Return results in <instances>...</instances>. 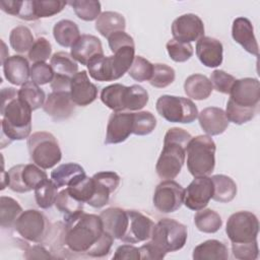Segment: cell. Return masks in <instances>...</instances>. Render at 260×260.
Here are the masks:
<instances>
[{
  "instance_id": "4fadbf2b",
  "label": "cell",
  "mask_w": 260,
  "mask_h": 260,
  "mask_svg": "<svg viewBox=\"0 0 260 260\" xmlns=\"http://www.w3.org/2000/svg\"><path fill=\"white\" fill-rule=\"evenodd\" d=\"M213 195V184L208 176L194 177L184 193L185 206L191 210L198 211L207 206Z\"/></svg>"
},
{
  "instance_id": "836d02e7",
  "label": "cell",
  "mask_w": 260,
  "mask_h": 260,
  "mask_svg": "<svg viewBox=\"0 0 260 260\" xmlns=\"http://www.w3.org/2000/svg\"><path fill=\"white\" fill-rule=\"evenodd\" d=\"M194 223L200 232L213 234L221 228L222 219L216 211L209 208H203L198 210L194 215Z\"/></svg>"
},
{
  "instance_id": "7a4b0ae2",
  "label": "cell",
  "mask_w": 260,
  "mask_h": 260,
  "mask_svg": "<svg viewBox=\"0 0 260 260\" xmlns=\"http://www.w3.org/2000/svg\"><path fill=\"white\" fill-rule=\"evenodd\" d=\"M64 246L76 254L87 255L105 233L101 216L83 211L64 217Z\"/></svg>"
},
{
  "instance_id": "277c9868",
  "label": "cell",
  "mask_w": 260,
  "mask_h": 260,
  "mask_svg": "<svg viewBox=\"0 0 260 260\" xmlns=\"http://www.w3.org/2000/svg\"><path fill=\"white\" fill-rule=\"evenodd\" d=\"M216 146L209 135L192 137L186 148L187 168L193 177L209 176L215 167Z\"/></svg>"
},
{
  "instance_id": "9c48e42d",
  "label": "cell",
  "mask_w": 260,
  "mask_h": 260,
  "mask_svg": "<svg viewBox=\"0 0 260 260\" xmlns=\"http://www.w3.org/2000/svg\"><path fill=\"white\" fill-rule=\"evenodd\" d=\"M225 233L232 243L255 242L259 233L258 218L250 211H237L229 217Z\"/></svg>"
},
{
  "instance_id": "5bb4252c",
  "label": "cell",
  "mask_w": 260,
  "mask_h": 260,
  "mask_svg": "<svg viewBox=\"0 0 260 260\" xmlns=\"http://www.w3.org/2000/svg\"><path fill=\"white\" fill-rule=\"evenodd\" d=\"M174 40L190 44L204 37V24L202 19L193 13H186L177 17L172 23Z\"/></svg>"
},
{
  "instance_id": "4dcf8cb0",
  "label": "cell",
  "mask_w": 260,
  "mask_h": 260,
  "mask_svg": "<svg viewBox=\"0 0 260 260\" xmlns=\"http://www.w3.org/2000/svg\"><path fill=\"white\" fill-rule=\"evenodd\" d=\"M53 36L56 42L64 47H72V45L79 39L80 31L78 25L69 19H62L55 23L53 27Z\"/></svg>"
},
{
  "instance_id": "d6986e66",
  "label": "cell",
  "mask_w": 260,
  "mask_h": 260,
  "mask_svg": "<svg viewBox=\"0 0 260 260\" xmlns=\"http://www.w3.org/2000/svg\"><path fill=\"white\" fill-rule=\"evenodd\" d=\"M75 104L72 102L69 91H52L46 98L43 106L45 113L55 121L68 119L74 112Z\"/></svg>"
},
{
  "instance_id": "b9f144b4",
  "label": "cell",
  "mask_w": 260,
  "mask_h": 260,
  "mask_svg": "<svg viewBox=\"0 0 260 260\" xmlns=\"http://www.w3.org/2000/svg\"><path fill=\"white\" fill-rule=\"evenodd\" d=\"M83 205L84 203L71 196L67 189L60 191L55 201L56 208L64 214V217L72 216L80 211H83Z\"/></svg>"
},
{
  "instance_id": "52a82bcc",
  "label": "cell",
  "mask_w": 260,
  "mask_h": 260,
  "mask_svg": "<svg viewBox=\"0 0 260 260\" xmlns=\"http://www.w3.org/2000/svg\"><path fill=\"white\" fill-rule=\"evenodd\" d=\"M188 238L187 226L173 218H161L152 230L150 240L164 252L181 250Z\"/></svg>"
},
{
  "instance_id": "74e56055",
  "label": "cell",
  "mask_w": 260,
  "mask_h": 260,
  "mask_svg": "<svg viewBox=\"0 0 260 260\" xmlns=\"http://www.w3.org/2000/svg\"><path fill=\"white\" fill-rule=\"evenodd\" d=\"M0 8L7 14L17 16L24 20H37L34 12L32 1H0Z\"/></svg>"
},
{
  "instance_id": "7dc6e473",
  "label": "cell",
  "mask_w": 260,
  "mask_h": 260,
  "mask_svg": "<svg viewBox=\"0 0 260 260\" xmlns=\"http://www.w3.org/2000/svg\"><path fill=\"white\" fill-rule=\"evenodd\" d=\"M153 71V64L141 56H135L132 65L128 71L131 78L136 81H149Z\"/></svg>"
},
{
  "instance_id": "681fc988",
  "label": "cell",
  "mask_w": 260,
  "mask_h": 260,
  "mask_svg": "<svg viewBox=\"0 0 260 260\" xmlns=\"http://www.w3.org/2000/svg\"><path fill=\"white\" fill-rule=\"evenodd\" d=\"M257 112L258 110L244 109L236 106L231 101H228L225 115L228 117L229 122H233L234 124H237V125H242L251 121L255 117Z\"/></svg>"
},
{
  "instance_id": "7bdbcfd3",
  "label": "cell",
  "mask_w": 260,
  "mask_h": 260,
  "mask_svg": "<svg viewBox=\"0 0 260 260\" xmlns=\"http://www.w3.org/2000/svg\"><path fill=\"white\" fill-rule=\"evenodd\" d=\"M148 103V92L138 84L127 86L125 98V109L128 111H139Z\"/></svg>"
},
{
  "instance_id": "484cf974",
  "label": "cell",
  "mask_w": 260,
  "mask_h": 260,
  "mask_svg": "<svg viewBox=\"0 0 260 260\" xmlns=\"http://www.w3.org/2000/svg\"><path fill=\"white\" fill-rule=\"evenodd\" d=\"M88 73L91 78L98 81L117 80L113 57L99 55L91 59L87 64Z\"/></svg>"
},
{
  "instance_id": "3957f363",
  "label": "cell",
  "mask_w": 260,
  "mask_h": 260,
  "mask_svg": "<svg viewBox=\"0 0 260 260\" xmlns=\"http://www.w3.org/2000/svg\"><path fill=\"white\" fill-rule=\"evenodd\" d=\"M192 136L186 130L174 127L167 131L164 147L155 165L157 176L164 180H173L181 172L186 158V148Z\"/></svg>"
},
{
  "instance_id": "ffe728a7",
  "label": "cell",
  "mask_w": 260,
  "mask_h": 260,
  "mask_svg": "<svg viewBox=\"0 0 260 260\" xmlns=\"http://www.w3.org/2000/svg\"><path fill=\"white\" fill-rule=\"evenodd\" d=\"M70 55L75 61L87 66L91 59L99 55H104L102 42L95 36L81 35L72 45Z\"/></svg>"
},
{
  "instance_id": "44dd1931",
  "label": "cell",
  "mask_w": 260,
  "mask_h": 260,
  "mask_svg": "<svg viewBox=\"0 0 260 260\" xmlns=\"http://www.w3.org/2000/svg\"><path fill=\"white\" fill-rule=\"evenodd\" d=\"M196 55L206 67L215 68L222 63V44L211 37H202L196 43Z\"/></svg>"
},
{
  "instance_id": "e575fe53",
  "label": "cell",
  "mask_w": 260,
  "mask_h": 260,
  "mask_svg": "<svg viewBox=\"0 0 260 260\" xmlns=\"http://www.w3.org/2000/svg\"><path fill=\"white\" fill-rule=\"evenodd\" d=\"M22 208L19 203L9 197L1 196L0 197V224L3 229H10L14 226V223L18 216L22 212Z\"/></svg>"
},
{
  "instance_id": "f35d334b",
  "label": "cell",
  "mask_w": 260,
  "mask_h": 260,
  "mask_svg": "<svg viewBox=\"0 0 260 260\" xmlns=\"http://www.w3.org/2000/svg\"><path fill=\"white\" fill-rule=\"evenodd\" d=\"M18 96L23 100L32 111L42 108L46 102L44 90L32 81H27L20 86L18 89Z\"/></svg>"
},
{
  "instance_id": "8992f818",
  "label": "cell",
  "mask_w": 260,
  "mask_h": 260,
  "mask_svg": "<svg viewBox=\"0 0 260 260\" xmlns=\"http://www.w3.org/2000/svg\"><path fill=\"white\" fill-rule=\"evenodd\" d=\"M155 108L159 116L171 123L190 124L199 114L196 105L190 99L170 94L159 96Z\"/></svg>"
},
{
  "instance_id": "f546056e",
  "label": "cell",
  "mask_w": 260,
  "mask_h": 260,
  "mask_svg": "<svg viewBox=\"0 0 260 260\" xmlns=\"http://www.w3.org/2000/svg\"><path fill=\"white\" fill-rule=\"evenodd\" d=\"M211 181L213 184V200L220 203H228L236 197L237 185L231 177L225 175H213Z\"/></svg>"
},
{
  "instance_id": "603a6c76",
  "label": "cell",
  "mask_w": 260,
  "mask_h": 260,
  "mask_svg": "<svg viewBox=\"0 0 260 260\" xmlns=\"http://www.w3.org/2000/svg\"><path fill=\"white\" fill-rule=\"evenodd\" d=\"M198 121L201 129L209 136L222 134L230 123L225 112L217 107L203 109L198 114Z\"/></svg>"
},
{
  "instance_id": "6da1fadb",
  "label": "cell",
  "mask_w": 260,
  "mask_h": 260,
  "mask_svg": "<svg viewBox=\"0 0 260 260\" xmlns=\"http://www.w3.org/2000/svg\"><path fill=\"white\" fill-rule=\"evenodd\" d=\"M30 107L18 96L13 87L1 89V133L11 143L28 138L31 131Z\"/></svg>"
},
{
  "instance_id": "2e32d148",
  "label": "cell",
  "mask_w": 260,
  "mask_h": 260,
  "mask_svg": "<svg viewBox=\"0 0 260 260\" xmlns=\"http://www.w3.org/2000/svg\"><path fill=\"white\" fill-rule=\"evenodd\" d=\"M127 214L128 226L121 241L129 244L148 241L151 238L152 230L155 224L152 219L137 210H127Z\"/></svg>"
},
{
  "instance_id": "9f6ffc18",
  "label": "cell",
  "mask_w": 260,
  "mask_h": 260,
  "mask_svg": "<svg viewBox=\"0 0 260 260\" xmlns=\"http://www.w3.org/2000/svg\"><path fill=\"white\" fill-rule=\"evenodd\" d=\"M140 252V259L143 260H159L164 259L167 255L166 252H164L160 248H158L151 240L143 244L141 247H139Z\"/></svg>"
},
{
  "instance_id": "1f68e13d",
  "label": "cell",
  "mask_w": 260,
  "mask_h": 260,
  "mask_svg": "<svg viewBox=\"0 0 260 260\" xmlns=\"http://www.w3.org/2000/svg\"><path fill=\"white\" fill-rule=\"evenodd\" d=\"M127 86L114 83L104 87L101 91V101L113 112H124Z\"/></svg>"
},
{
  "instance_id": "d590c367",
  "label": "cell",
  "mask_w": 260,
  "mask_h": 260,
  "mask_svg": "<svg viewBox=\"0 0 260 260\" xmlns=\"http://www.w3.org/2000/svg\"><path fill=\"white\" fill-rule=\"evenodd\" d=\"M50 65L57 75L72 78L78 72V65L67 52H56L50 60Z\"/></svg>"
},
{
  "instance_id": "d6a6232c",
  "label": "cell",
  "mask_w": 260,
  "mask_h": 260,
  "mask_svg": "<svg viewBox=\"0 0 260 260\" xmlns=\"http://www.w3.org/2000/svg\"><path fill=\"white\" fill-rule=\"evenodd\" d=\"M84 169L75 162H67L58 166L51 172V180L58 188L68 186L78 176L84 174Z\"/></svg>"
},
{
  "instance_id": "816d5d0a",
  "label": "cell",
  "mask_w": 260,
  "mask_h": 260,
  "mask_svg": "<svg viewBox=\"0 0 260 260\" xmlns=\"http://www.w3.org/2000/svg\"><path fill=\"white\" fill-rule=\"evenodd\" d=\"M54 75L53 68L46 62L34 63L30 66V79L38 85H44L51 82Z\"/></svg>"
},
{
  "instance_id": "bcb514c9",
  "label": "cell",
  "mask_w": 260,
  "mask_h": 260,
  "mask_svg": "<svg viewBox=\"0 0 260 260\" xmlns=\"http://www.w3.org/2000/svg\"><path fill=\"white\" fill-rule=\"evenodd\" d=\"M66 4L68 2L59 0H32L34 12L37 19L51 17L60 13Z\"/></svg>"
},
{
  "instance_id": "c3c4849f",
  "label": "cell",
  "mask_w": 260,
  "mask_h": 260,
  "mask_svg": "<svg viewBox=\"0 0 260 260\" xmlns=\"http://www.w3.org/2000/svg\"><path fill=\"white\" fill-rule=\"evenodd\" d=\"M166 48L170 58L175 62H186L193 55V47L191 44L181 43L174 39L167 43Z\"/></svg>"
},
{
  "instance_id": "7c38bea8",
  "label": "cell",
  "mask_w": 260,
  "mask_h": 260,
  "mask_svg": "<svg viewBox=\"0 0 260 260\" xmlns=\"http://www.w3.org/2000/svg\"><path fill=\"white\" fill-rule=\"evenodd\" d=\"M229 101L244 109L258 110L260 102V83L258 79L252 77L236 79L230 91Z\"/></svg>"
},
{
  "instance_id": "91938a15",
  "label": "cell",
  "mask_w": 260,
  "mask_h": 260,
  "mask_svg": "<svg viewBox=\"0 0 260 260\" xmlns=\"http://www.w3.org/2000/svg\"><path fill=\"white\" fill-rule=\"evenodd\" d=\"M70 82L71 78L55 74L51 81V88L53 91H70Z\"/></svg>"
},
{
  "instance_id": "8d00e7d4",
  "label": "cell",
  "mask_w": 260,
  "mask_h": 260,
  "mask_svg": "<svg viewBox=\"0 0 260 260\" xmlns=\"http://www.w3.org/2000/svg\"><path fill=\"white\" fill-rule=\"evenodd\" d=\"M34 191L36 202L40 208L48 209L55 204L58 195V187L52 180L48 178L43 180Z\"/></svg>"
},
{
  "instance_id": "9a60e30c",
  "label": "cell",
  "mask_w": 260,
  "mask_h": 260,
  "mask_svg": "<svg viewBox=\"0 0 260 260\" xmlns=\"http://www.w3.org/2000/svg\"><path fill=\"white\" fill-rule=\"evenodd\" d=\"M94 192L87 204L93 208H102L109 203L110 196L120 185L121 178L115 172H99L92 176Z\"/></svg>"
},
{
  "instance_id": "ee69618b",
  "label": "cell",
  "mask_w": 260,
  "mask_h": 260,
  "mask_svg": "<svg viewBox=\"0 0 260 260\" xmlns=\"http://www.w3.org/2000/svg\"><path fill=\"white\" fill-rule=\"evenodd\" d=\"M156 127V119L149 111L133 113V130L132 134L144 136L150 134Z\"/></svg>"
},
{
  "instance_id": "cb8c5ba5",
  "label": "cell",
  "mask_w": 260,
  "mask_h": 260,
  "mask_svg": "<svg viewBox=\"0 0 260 260\" xmlns=\"http://www.w3.org/2000/svg\"><path fill=\"white\" fill-rule=\"evenodd\" d=\"M104 230L109 233L114 240H121L128 226L127 210L119 207H109L100 213Z\"/></svg>"
},
{
  "instance_id": "e0dca14e",
  "label": "cell",
  "mask_w": 260,
  "mask_h": 260,
  "mask_svg": "<svg viewBox=\"0 0 260 260\" xmlns=\"http://www.w3.org/2000/svg\"><path fill=\"white\" fill-rule=\"evenodd\" d=\"M133 130V113L130 112H113L108 125L105 143L118 144L124 142Z\"/></svg>"
},
{
  "instance_id": "11a10c76",
  "label": "cell",
  "mask_w": 260,
  "mask_h": 260,
  "mask_svg": "<svg viewBox=\"0 0 260 260\" xmlns=\"http://www.w3.org/2000/svg\"><path fill=\"white\" fill-rule=\"evenodd\" d=\"M108 43H109V47L113 53L118 51L120 48H123L126 46L135 47L133 38L125 31H116V32L112 34L108 38Z\"/></svg>"
},
{
  "instance_id": "60d3db41",
  "label": "cell",
  "mask_w": 260,
  "mask_h": 260,
  "mask_svg": "<svg viewBox=\"0 0 260 260\" xmlns=\"http://www.w3.org/2000/svg\"><path fill=\"white\" fill-rule=\"evenodd\" d=\"M68 4L71 5L76 16L84 21L96 20L102 10L101 2L95 0H73Z\"/></svg>"
},
{
  "instance_id": "83f0119b",
  "label": "cell",
  "mask_w": 260,
  "mask_h": 260,
  "mask_svg": "<svg viewBox=\"0 0 260 260\" xmlns=\"http://www.w3.org/2000/svg\"><path fill=\"white\" fill-rule=\"evenodd\" d=\"M194 260H225L229 258L228 247L218 240H207L193 250Z\"/></svg>"
},
{
  "instance_id": "6f0895ef",
  "label": "cell",
  "mask_w": 260,
  "mask_h": 260,
  "mask_svg": "<svg viewBox=\"0 0 260 260\" xmlns=\"http://www.w3.org/2000/svg\"><path fill=\"white\" fill-rule=\"evenodd\" d=\"M113 259H115V260H123V259L138 260V259H140L139 248H137L133 245H130L129 243L121 245L116 249Z\"/></svg>"
},
{
  "instance_id": "8fae6325",
  "label": "cell",
  "mask_w": 260,
  "mask_h": 260,
  "mask_svg": "<svg viewBox=\"0 0 260 260\" xmlns=\"http://www.w3.org/2000/svg\"><path fill=\"white\" fill-rule=\"evenodd\" d=\"M184 193L185 189L179 183L174 180H165L154 190L153 205L159 212H175L184 203Z\"/></svg>"
},
{
  "instance_id": "5b68a950",
  "label": "cell",
  "mask_w": 260,
  "mask_h": 260,
  "mask_svg": "<svg viewBox=\"0 0 260 260\" xmlns=\"http://www.w3.org/2000/svg\"><path fill=\"white\" fill-rule=\"evenodd\" d=\"M27 149L30 160L48 170L56 166L62 158V152L56 137L46 131H38L27 138Z\"/></svg>"
},
{
  "instance_id": "30bf717a",
  "label": "cell",
  "mask_w": 260,
  "mask_h": 260,
  "mask_svg": "<svg viewBox=\"0 0 260 260\" xmlns=\"http://www.w3.org/2000/svg\"><path fill=\"white\" fill-rule=\"evenodd\" d=\"M48 176L35 164L16 165L7 171V187L17 193H25L35 188Z\"/></svg>"
},
{
  "instance_id": "d4e9b609",
  "label": "cell",
  "mask_w": 260,
  "mask_h": 260,
  "mask_svg": "<svg viewBox=\"0 0 260 260\" xmlns=\"http://www.w3.org/2000/svg\"><path fill=\"white\" fill-rule=\"evenodd\" d=\"M2 66L4 76L11 84L21 86L30 77V67L27 59L23 56L13 55L8 57Z\"/></svg>"
},
{
  "instance_id": "f1b7e54d",
  "label": "cell",
  "mask_w": 260,
  "mask_h": 260,
  "mask_svg": "<svg viewBox=\"0 0 260 260\" xmlns=\"http://www.w3.org/2000/svg\"><path fill=\"white\" fill-rule=\"evenodd\" d=\"M126 20L124 16L115 11H105L95 20V29L105 38H109L116 31H124Z\"/></svg>"
},
{
  "instance_id": "db71d44e",
  "label": "cell",
  "mask_w": 260,
  "mask_h": 260,
  "mask_svg": "<svg viewBox=\"0 0 260 260\" xmlns=\"http://www.w3.org/2000/svg\"><path fill=\"white\" fill-rule=\"evenodd\" d=\"M232 253L235 258L240 260H255L259 255L258 243L257 241L244 244L232 243Z\"/></svg>"
},
{
  "instance_id": "ba28073f",
  "label": "cell",
  "mask_w": 260,
  "mask_h": 260,
  "mask_svg": "<svg viewBox=\"0 0 260 260\" xmlns=\"http://www.w3.org/2000/svg\"><path fill=\"white\" fill-rule=\"evenodd\" d=\"M51 228L47 216L36 209L22 211L14 223V230L21 238L38 244H42L48 239Z\"/></svg>"
},
{
  "instance_id": "680465c9",
  "label": "cell",
  "mask_w": 260,
  "mask_h": 260,
  "mask_svg": "<svg viewBox=\"0 0 260 260\" xmlns=\"http://www.w3.org/2000/svg\"><path fill=\"white\" fill-rule=\"evenodd\" d=\"M24 258L25 259H50L53 258V256L50 254V252L43 247L42 245H34L31 247H28L27 250L24 251Z\"/></svg>"
},
{
  "instance_id": "f907efd6",
  "label": "cell",
  "mask_w": 260,
  "mask_h": 260,
  "mask_svg": "<svg viewBox=\"0 0 260 260\" xmlns=\"http://www.w3.org/2000/svg\"><path fill=\"white\" fill-rule=\"evenodd\" d=\"M52 54V46L51 43L44 37L38 38L31 48L28 51L27 57L28 59L34 62H46Z\"/></svg>"
},
{
  "instance_id": "7402d4cb",
  "label": "cell",
  "mask_w": 260,
  "mask_h": 260,
  "mask_svg": "<svg viewBox=\"0 0 260 260\" xmlns=\"http://www.w3.org/2000/svg\"><path fill=\"white\" fill-rule=\"evenodd\" d=\"M232 37L236 43L241 45L245 51L258 57L259 47L254 35L252 22L246 17H237L233 21Z\"/></svg>"
},
{
  "instance_id": "f6af8a7d",
  "label": "cell",
  "mask_w": 260,
  "mask_h": 260,
  "mask_svg": "<svg viewBox=\"0 0 260 260\" xmlns=\"http://www.w3.org/2000/svg\"><path fill=\"white\" fill-rule=\"evenodd\" d=\"M175 77V70L171 66L167 64L156 63L153 64V71L149 79V83L153 87L165 88L174 82Z\"/></svg>"
},
{
  "instance_id": "4316f807",
  "label": "cell",
  "mask_w": 260,
  "mask_h": 260,
  "mask_svg": "<svg viewBox=\"0 0 260 260\" xmlns=\"http://www.w3.org/2000/svg\"><path fill=\"white\" fill-rule=\"evenodd\" d=\"M213 90L211 81L203 74H192L184 82V91L190 99L202 101L209 98Z\"/></svg>"
},
{
  "instance_id": "ab89813d",
  "label": "cell",
  "mask_w": 260,
  "mask_h": 260,
  "mask_svg": "<svg viewBox=\"0 0 260 260\" xmlns=\"http://www.w3.org/2000/svg\"><path fill=\"white\" fill-rule=\"evenodd\" d=\"M35 41L30 29L25 25L14 27L9 35L10 46L17 53L28 52Z\"/></svg>"
},
{
  "instance_id": "ac0fdd59",
  "label": "cell",
  "mask_w": 260,
  "mask_h": 260,
  "mask_svg": "<svg viewBox=\"0 0 260 260\" xmlns=\"http://www.w3.org/2000/svg\"><path fill=\"white\" fill-rule=\"evenodd\" d=\"M70 96L76 106L85 107L93 103L98 98V88L93 84L85 70L77 72L70 82Z\"/></svg>"
},
{
  "instance_id": "f5cc1de1",
  "label": "cell",
  "mask_w": 260,
  "mask_h": 260,
  "mask_svg": "<svg viewBox=\"0 0 260 260\" xmlns=\"http://www.w3.org/2000/svg\"><path fill=\"white\" fill-rule=\"evenodd\" d=\"M209 80L211 81L212 87L217 92L230 94V91L233 87L234 82L236 81V78L223 70L216 69L211 72Z\"/></svg>"
}]
</instances>
